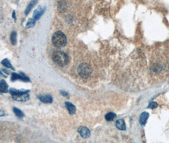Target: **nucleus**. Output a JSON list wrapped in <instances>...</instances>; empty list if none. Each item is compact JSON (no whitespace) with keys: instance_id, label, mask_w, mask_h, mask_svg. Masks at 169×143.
<instances>
[{"instance_id":"22","label":"nucleus","mask_w":169,"mask_h":143,"mask_svg":"<svg viewBox=\"0 0 169 143\" xmlns=\"http://www.w3.org/2000/svg\"><path fill=\"white\" fill-rule=\"evenodd\" d=\"M60 94L64 97H69V94L65 91H60Z\"/></svg>"},{"instance_id":"19","label":"nucleus","mask_w":169,"mask_h":143,"mask_svg":"<svg viewBox=\"0 0 169 143\" xmlns=\"http://www.w3.org/2000/svg\"><path fill=\"white\" fill-rule=\"evenodd\" d=\"M13 111L15 114L16 115L18 118H22V117H24V114H23L22 111L21 110H20L19 109L16 108H13Z\"/></svg>"},{"instance_id":"3","label":"nucleus","mask_w":169,"mask_h":143,"mask_svg":"<svg viewBox=\"0 0 169 143\" xmlns=\"http://www.w3.org/2000/svg\"><path fill=\"white\" fill-rule=\"evenodd\" d=\"M79 76L83 78H86L91 75L93 69L91 66L88 63H82L78 66L77 69Z\"/></svg>"},{"instance_id":"17","label":"nucleus","mask_w":169,"mask_h":143,"mask_svg":"<svg viewBox=\"0 0 169 143\" xmlns=\"http://www.w3.org/2000/svg\"><path fill=\"white\" fill-rule=\"evenodd\" d=\"M66 8V4L65 1H60L58 4V10L60 11V12H64V11H65Z\"/></svg>"},{"instance_id":"2","label":"nucleus","mask_w":169,"mask_h":143,"mask_svg":"<svg viewBox=\"0 0 169 143\" xmlns=\"http://www.w3.org/2000/svg\"><path fill=\"white\" fill-rule=\"evenodd\" d=\"M67 39L65 34L61 31H57L52 37V43L56 47H64L66 45Z\"/></svg>"},{"instance_id":"16","label":"nucleus","mask_w":169,"mask_h":143,"mask_svg":"<svg viewBox=\"0 0 169 143\" xmlns=\"http://www.w3.org/2000/svg\"><path fill=\"white\" fill-rule=\"evenodd\" d=\"M115 117H116V114L113 112H110L105 115L106 120H107L108 122L113 121L114 120V118H115Z\"/></svg>"},{"instance_id":"10","label":"nucleus","mask_w":169,"mask_h":143,"mask_svg":"<svg viewBox=\"0 0 169 143\" xmlns=\"http://www.w3.org/2000/svg\"><path fill=\"white\" fill-rule=\"evenodd\" d=\"M65 105L66 108L67 109V110L69 111L70 114L73 115L76 113V106H74L73 104H72L71 102H65Z\"/></svg>"},{"instance_id":"12","label":"nucleus","mask_w":169,"mask_h":143,"mask_svg":"<svg viewBox=\"0 0 169 143\" xmlns=\"http://www.w3.org/2000/svg\"><path fill=\"white\" fill-rule=\"evenodd\" d=\"M37 3V0H32V1H31L29 3L28 6H27V9H25V14L26 15H28L30 11V10L33 9V8L34 7V6L36 5Z\"/></svg>"},{"instance_id":"11","label":"nucleus","mask_w":169,"mask_h":143,"mask_svg":"<svg viewBox=\"0 0 169 143\" xmlns=\"http://www.w3.org/2000/svg\"><path fill=\"white\" fill-rule=\"evenodd\" d=\"M116 127L118 129L120 130H125L126 129V126H125V122L123 119H119L116 122Z\"/></svg>"},{"instance_id":"4","label":"nucleus","mask_w":169,"mask_h":143,"mask_svg":"<svg viewBox=\"0 0 169 143\" xmlns=\"http://www.w3.org/2000/svg\"><path fill=\"white\" fill-rule=\"evenodd\" d=\"M19 80L26 82H30V79L28 77H27L26 75L23 73L22 72L21 73V74H17V73H12L11 74V80L13 82L15 80Z\"/></svg>"},{"instance_id":"9","label":"nucleus","mask_w":169,"mask_h":143,"mask_svg":"<svg viewBox=\"0 0 169 143\" xmlns=\"http://www.w3.org/2000/svg\"><path fill=\"white\" fill-rule=\"evenodd\" d=\"M38 99L43 103H52L53 102V98L50 95H43L38 96Z\"/></svg>"},{"instance_id":"6","label":"nucleus","mask_w":169,"mask_h":143,"mask_svg":"<svg viewBox=\"0 0 169 143\" xmlns=\"http://www.w3.org/2000/svg\"><path fill=\"white\" fill-rule=\"evenodd\" d=\"M78 132L81 135V136L84 138V139H87L90 137V135H91V133H90V130H89L88 128H87L86 127H80L78 129Z\"/></svg>"},{"instance_id":"7","label":"nucleus","mask_w":169,"mask_h":143,"mask_svg":"<svg viewBox=\"0 0 169 143\" xmlns=\"http://www.w3.org/2000/svg\"><path fill=\"white\" fill-rule=\"evenodd\" d=\"M46 10V8L42 9L41 6H39L37 9L34 11V12L33 14V19L35 21H37V20L40 19V17L43 15V14L45 13V11Z\"/></svg>"},{"instance_id":"23","label":"nucleus","mask_w":169,"mask_h":143,"mask_svg":"<svg viewBox=\"0 0 169 143\" xmlns=\"http://www.w3.org/2000/svg\"><path fill=\"white\" fill-rule=\"evenodd\" d=\"M13 17L15 19V21H16V16H15V11H13Z\"/></svg>"},{"instance_id":"8","label":"nucleus","mask_w":169,"mask_h":143,"mask_svg":"<svg viewBox=\"0 0 169 143\" xmlns=\"http://www.w3.org/2000/svg\"><path fill=\"white\" fill-rule=\"evenodd\" d=\"M149 116H150V114L147 112H143L141 114L139 118V123L141 125L144 126L146 125Z\"/></svg>"},{"instance_id":"5","label":"nucleus","mask_w":169,"mask_h":143,"mask_svg":"<svg viewBox=\"0 0 169 143\" xmlns=\"http://www.w3.org/2000/svg\"><path fill=\"white\" fill-rule=\"evenodd\" d=\"M29 98L30 97L29 95L28 94V92L12 95V99L14 101L19 102H26L29 100Z\"/></svg>"},{"instance_id":"21","label":"nucleus","mask_w":169,"mask_h":143,"mask_svg":"<svg viewBox=\"0 0 169 143\" xmlns=\"http://www.w3.org/2000/svg\"><path fill=\"white\" fill-rule=\"evenodd\" d=\"M158 103L156 102H151L150 103V104L148 105V108H150V109H155L157 107H158Z\"/></svg>"},{"instance_id":"15","label":"nucleus","mask_w":169,"mask_h":143,"mask_svg":"<svg viewBox=\"0 0 169 143\" xmlns=\"http://www.w3.org/2000/svg\"><path fill=\"white\" fill-rule=\"evenodd\" d=\"M10 41L13 45L17 44V33L16 31H13L10 35Z\"/></svg>"},{"instance_id":"18","label":"nucleus","mask_w":169,"mask_h":143,"mask_svg":"<svg viewBox=\"0 0 169 143\" xmlns=\"http://www.w3.org/2000/svg\"><path fill=\"white\" fill-rule=\"evenodd\" d=\"M1 64H2V65H3L4 66L8 67V68H10V69H13V70H15L14 67L12 66V65L11 64V63L8 61V59H4V60L1 62Z\"/></svg>"},{"instance_id":"14","label":"nucleus","mask_w":169,"mask_h":143,"mask_svg":"<svg viewBox=\"0 0 169 143\" xmlns=\"http://www.w3.org/2000/svg\"><path fill=\"white\" fill-rule=\"evenodd\" d=\"M29 92V90H17V89H10V92L11 94V95H18V94L26 93V92Z\"/></svg>"},{"instance_id":"13","label":"nucleus","mask_w":169,"mask_h":143,"mask_svg":"<svg viewBox=\"0 0 169 143\" xmlns=\"http://www.w3.org/2000/svg\"><path fill=\"white\" fill-rule=\"evenodd\" d=\"M8 85L4 79H1L0 82V92L1 93H6L8 92Z\"/></svg>"},{"instance_id":"20","label":"nucleus","mask_w":169,"mask_h":143,"mask_svg":"<svg viewBox=\"0 0 169 143\" xmlns=\"http://www.w3.org/2000/svg\"><path fill=\"white\" fill-rule=\"evenodd\" d=\"M36 21L32 18V19H29L28 22H27V24H26V27L27 28H30V27H33L34 26L35 24H36Z\"/></svg>"},{"instance_id":"1","label":"nucleus","mask_w":169,"mask_h":143,"mask_svg":"<svg viewBox=\"0 0 169 143\" xmlns=\"http://www.w3.org/2000/svg\"><path fill=\"white\" fill-rule=\"evenodd\" d=\"M52 59L56 64L62 67L67 65L69 61L68 55L62 51H54L53 54Z\"/></svg>"}]
</instances>
